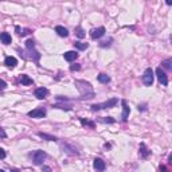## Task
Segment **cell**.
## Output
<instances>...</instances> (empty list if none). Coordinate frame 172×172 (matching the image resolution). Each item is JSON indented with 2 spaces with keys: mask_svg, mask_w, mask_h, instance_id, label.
I'll return each mask as SVG.
<instances>
[{
  "mask_svg": "<svg viewBox=\"0 0 172 172\" xmlns=\"http://www.w3.org/2000/svg\"><path fill=\"white\" fill-rule=\"evenodd\" d=\"M118 100L117 98H110L109 101H105V102H101V104H95V105H91V110H101V109H108V108H113V106L116 105Z\"/></svg>",
  "mask_w": 172,
  "mask_h": 172,
  "instance_id": "6da1fadb",
  "label": "cell"
},
{
  "mask_svg": "<svg viewBox=\"0 0 172 172\" xmlns=\"http://www.w3.org/2000/svg\"><path fill=\"white\" fill-rule=\"evenodd\" d=\"M30 156H31V159H32V163L36 165L42 164L43 160L46 159V153L43 151H35V152H32Z\"/></svg>",
  "mask_w": 172,
  "mask_h": 172,
  "instance_id": "7a4b0ae2",
  "label": "cell"
},
{
  "mask_svg": "<svg viewBox=\"0 0 172 172\" xmlns=\"http://www.w3.org/2000/svg\"><path fill=\"white\" fill-rule=\"evenodd\" d=\"M143 82H144L145 86H151V85L153 84V71H152V69H147V70L144 71Z\"/></svg>",
  "mask_w": 172,
  "mask_h": 172,
  "instance_id": "3957f363",
  "label": "cell"
},
{
  "mask_svg": "<svg viewBox=\"0 0 172 172\" xmlns=\"http://www.w3.org/2000/svg\"><path fill=\"white\" fill-rule=\"evenodd\" d=\"M28 116L32 118H43L46 116V109L45 108H36L31 112H28Z\"/></svg>",
  "mask_w": 172,
  "mask_h": 172,
  "instance_id": "277c9868",
  "label": "cell"
},
{
  "mask_svg": "<svg viewBox=\"0 0 172 172\" xmlns=\"http://www.w3.org/2000/svg\"><path fill=\"white\" fill-rule=\"evenodd\" d=\"M156 75H157V79L162 85H164V86L168 85V77H167V74L162 70V67H157V69H156Z\"/></svg>",
  "mask_w": 172,
  "mask_h": 172,
  "instance_id": "5b68a950",
  "label": "cell"
},
{
  "mask_svg": "<svg viewBox=\"0 0 172 172\" xmlns=\"http://www.w3.org/2000/svg\"><path fill=\"white\" fill-rule=\"evenodd\" d=\"M105 34V27H98V28H93L90 31L91 39H100L102 35Z\"/></svg>",
  "mask_w": 172,
  "mask_h": 172,
  "instance_id": "8992f818",
  "label": "cell"
},
{
  "mask_svg": "<svg viewBox=\"0 0 172 172\" xmlns=\"http://www.w3.org/2000/svg\"><path fill=\"white\" fill-rule=\"evenodd\" d=\"M93 167L98 172H102L105 169V162L102 160V159H94V162H93Z\"/></svg>",
  "mask_w": 172,
  "mask_h": 172,
  "instance_id": "52a82bcc",
  "label": "cell"
},
{
  "mask_svg": "<svg viewBox=\"0 0 172 172\" xmlns=\"http://www.w3.org/2000/svg\"><path fill=\"white\" fill-rule=\"evenodd\" d=\"M49 94V90L46 88H39V89H36L35 90V97L36 98H39V100H43V98H46V95Z\"/></svg>",
  "mask_w": 172,
  "mask_h": 172,
  "instance_id": "ba28073f",
  "label": "cell"
},
{
  "mask_svg": "<svg viewBox=\"0 0 172 172\" xmlns=\"http://www.w3.org/2000/svg\"><path fill=\"white\" fill-rule=\"evenodd\" d=\"M4 65L7 67H15L18 65V61L15 56H6V59H4Z\"/></svg>",
  "mask_w": 172,
  "mask_h": 172,
  "instance_id": "9c48e42d",
  "label": "cell"
},
{
  "mask_svg": "<svg viewBox=\"0 0 172 172\" xmlns=\"http://www.w3.org/2000/svg\"><path fill=\"white\" fill-rule=\"evenodd\" d=\"M63 56L67 62H73V61H75L78 58V53L77 51H67V53L63 54Z\"/></svg>",
  "mask_w": 172,
  "mask_h": 172,
  "instance_id": "30bf717a",
  "label": "cell"
},
{
  "mask_svg": "<svg viewBox=\"0 0 172 172\" xmlns=\"http://www.w3.org/2000/svg\"><path fill=\"white\" fill-rule=\"evenodd\" d=\"M0 40H1V43H4V45H10L12 39H11V35L8 32H1V34H0Z\"/></svg>",
  "mask_w": 172,
  "mask_h": 172,
  "instance_id": "8fae6325",
  "label": "cell"
},
{
  "mask_svg": "<svg viewBox=\"0 0 172 172\" xmlns=\"http://www.w3.org/2000/svg\"><path fill=\"white\" fill-rule=\"evenodd\" d=\"M55 32L59 36H63V38H66V36L69 35V31H67L65 27H62V26H56V27H55Z\"/></svg>",
  "mask_w": 172,
  "mask_h": 172,
  "instance_id": "7c38bea8",
  "label": "cell"
},
{
  "mask_svg": "<svg viewBox=\"0 0 172 172\" xmlns=\"http://www.w3.org/2000/svg\"><path fill=\"white\" fill-rule=\"evenodd\" d=\"M121 104H123V106H124V113H123V121L125 123L128 120V116H129V108H128V105H127V102L125 101H121Z\"/></svg>",
  "mask_w": 172,
  "mask_h": 172,
  "instance_id": "4fadbf2b",
  "label": "cell"
},
{
  "mask_svg": "<svg viewBox=\"0 0 172 172\" xmlns=\"http://www.w3.org/2000/svg\"><path fill=\"white\" fill-rule=\"evenodd\" d=\"M38 136L42 137V139H45V140H47V141H56V137L55 136H51V134H47V133H42V132H39Z\"/></svg>",
  "mask_w": 172,
  "mask_h": 172,
  "instance_id": "5bb4252c",
  "label": "cell"
},
{
  "mask_svg": "<svg viewBox=\"0 0 172 172\" xmlns=\"http://www.w3.org/2000/svg\"><path fill=\"white\" fill-rule=\"evenodd\" d=\"M20 82H22V85H26V86H27V85H32V79L28 77V75H24V74L22 75Z\"/></svg>",
  "mask_w": 172,
  "mask_h": 172,
  "instance_id": "9a60e30c",
  "label": "cell"
},
{
  "mask_svg": "<svg viewBox=\"0 0 172 172\" xmlns=\"http://www.w3.org/2000/svg\"><path fill=\"white\" fill-rule=\"evenodd\" d=\"M98 81L101 82V84H108V82L110 81V78H109V75H106V74H100Z\"/></svg>",
  "mask_w": 172,
  "mask_h": 172,
  "instance_id": "2e32d148",
  "label": "cell"
},
{
  "mask_svg": "<svg viewBox=\"0 0 172 172\" xmlns=\"http://www.w3.org/2000/svg\"><path fill=\"white\" fill-rule=\"evenodd\" d=\"M74 46H75L77 49H79V50H86L89 47L88 43H81V42H75L74 43Z\"/></svg>",
  "mask_w": 172,
  "mask_h": 172,
  "instance_id": "e0dca14e",
  "label": "cell"
},
{
  "mask_svg": "<svg viewBox=\"0 0 172 172\" xmlns=\"http://www.w3.org/2000/svg\"><path fill=\"white\" fill-rule=\"evenodd\" d=\"M140 152H141V156H143V157H147L148 155H149V151H147V148H145L144 144L140 145Z\"/></svg>",
  "mask_w": 172,
  "mask_h": 172,
  "instance_id": "ac0fdd59",
  "label": "cell"
},
{
  "mask_svg": "<svg viewBox=\"0 0 172 172\" xmlns=\"http://www.w3.org/2000/svg\"><path fill=\"white\" fill-rule=\"evenodd\" d=\"M75 34H77L78 38H84V36H85V32H84V30H82L81 27H77V28H75Z\"/></svg>",
  "mask_w": 172,
  "mask_h": 172,
  "instance_id": "d6986e66",
  "label": "cell"
},
{
  "mask_svg": "<svg viewBox=\"0 0 172 172\" xmlns=\"http://www.w3.org/2000/svg\"><path fill=\"white\" fill-rule=\"evenodd\" d=\"M171 63H172V59L169 58V59H165L164 62H162V65L165 67V69H171Z\"/></svg>",
  "mask_w": 172,
  "mask_h": 172,
  "instance_id": "ffe728a7",
  "label": "cell"
},
{
  "mask_svg": "<svg viewBox=\"0 0 172 172\" xmlns=\"http://www.w3.org/2000/svg\"><path fill=\"white\" fill-rule=\"evenodd\" d=\"M70 70H71V71H78V70H81V66H79V65H77V63H75V65H71V66H70Z\"/></svg>",
  "mask_w": 172,
  "mask_h": 172,
  "instance_id": "44dd1931",
  "label": "cell"
},
{
  "mask_svg": "<svg viewBox=\"0 0 172 172\" xmlns=\"http://www.w3.org/2000/svg\"><path fill=\"white\" fill-rule=\"evenodd\" d=\"M81 123L84 124V125H88V127H90V128L94 127V124H93V123H90V121H86V120H84V118L81 120Z\"/></svg>",
  "mask_w": 172,
  "mask_h": 172,
  "instance_id": "7402d4cb",
  "label": "cell"
},
{
  "mask_svg": "<svg viewBox=\"0 0 172 172\" xmlns=\"http://www.w3.org/2000/svg\"><path fill=\"white\" fill-rule=\"evenodd\" d=\"M0 137H1V139H6V137H7V133H6V130H4L3 128H0Z\"/></svg>",
  "mask_w": 172,
  "mask_h": 172,
  "instance_id": "603a6c76",
  "label": "cell"
},
{
  "mask_svg": "<svg viewBox=\"0 0 172 172\" xmlns=\"http://www.w3.org/2000/svg\"><path fill=\"white\" fill-rule=\"evenodd\" d=\"M6 88H7V84L4 81H0V91H3Z\"/></svg>",
  "mask_w": 172,
  "mask_h": 172,
  "instance_id": "cb8c5ba5",
  "label": "cell"
},
{
  "mask_svg": "<svg viewBox=\"0 0 172 172\" xmlns=\"http://www.w3.org/2000/svg\"><path fill=\"white\" fill-rule=\"evenodd\" d=\"M4 157H6V151L0 148V159H4Z\"/></svg>",
  "mask_w": 172,
  "mask_h": 172,
  "instance_id": "d4e9b609",
  "label": "cell"
},
{
  "mask_svg": "<svg viewBox=\"0 0 172 172\" xmlns=\"http://www.w3.org/2000/svg\"><path fill=\"white\" fill-rule=\"evenodd\" d=\"M102 121H104V123H110V124L114 123V120H112L110 117H108V118H105V120H102Z\"/></svg>",
  "mask_w": 172,
  "mask_h": 172,
  "instance_id": "484cf974",
  "label": "cell"
},
{
  "mask_svg": "<svg viewBox=\"0 0 172 172\" xmlns=\"http://www.w3.org/2000/svg\"><path fill=\"white\" fill-rule=\"evenodd\" d=\"M27 34H30V30H24V31H23V32H20V35H22V36L27 35Z\"/></svg>",
  "mask_w": 172,
  "mask_h": 172,
  "instance_id": "4316f807",
  "label": "cell"
},
{
  "mask_svg": "<svg viewBox=\"0 0 172 172\" xmlns=\"http://www.w3.org/2000/svg\"><path fill=\"white\" fill-rule=\"evenodd\" d=\"M43 172H51V168H50V167H43Z\"/></svg>",
  "mask_w": 172,
  "mask_h": 172,
  "instance_id": "83f0119b",
  "label": "cell"
},
{
  "mask_svg": "<svg viewBox=\"0 0 172 172\" xmlns=\"http://www.w3.org/2000/svg\"><path fill=\"white\" fill-rule=\"evenodd\" d=\"M12 172H18V171H16V169H12Z\"/></svg>",
  "mask_w": 172,
  "mask_h": 172,
  "instance_id": "f1b7e54d",
  "label": "cell"
},
{
  "mask_svg": "<svg viewBox=\"0 0 172 172\" xmlns=\"http://www.w3.org/2000/svg\"><path fill=\"white\" fill-rule=\"evenodd\" d=\"M0 172H4V171H3V169H0Z\"/></svg>",
  "mask_w": 172,
  "mask_h": 172,
  "instance_id": "f546056e",
  "label": "cell"
}]
</instances>
